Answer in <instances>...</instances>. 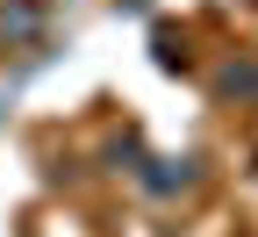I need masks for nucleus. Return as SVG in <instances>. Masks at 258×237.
<instances>
[{"label": "nucleus", "instance_id": "nucleus-2", "mask_svg": "<svg viewBox=\"0 0 258 237\" xmlns=\"http://www.w3.org/2000/svg\"><path fill=\"white\" fill-rule=\"evenodd\" d=\"M222 93H244V101H258V65H230V72H222Z\"/></svg>", "mask_w": 258, "mask_h": 237}, {"label": "nucleus", "instance_id": "nucleus-1", "mask_svg": "<svg viewBox=\"0 0 258 237\" xmlns=\"http://www.w3.org/2000/svg\"><path fill=\"white\" fill-rule=\"evenodd\" d=\"M36 0H8V8H0V36H36Z\"/></svg>", "mask_w": 258, "mask_h": 237}]
</instances>
